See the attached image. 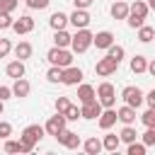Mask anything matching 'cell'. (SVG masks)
<instances>
[{
    "label": "cell",
    "instance_id": "6da1fadb",
    "mask_svg": "<svg viewBox=\"0 0 155 155\" xmlns=\"http://www.w3.org/2000/svg\"><path fill=\"white\" fill-rule=\"evenodd\" d=\"M44 133H46V128H44V126H39V124L27 126V128L22 131V138H19V153H31V150H34V145L44 138Z\"/></svg>",
    "mask_w": 155,
    "mask_h": 155
},
{
    "label": "cell",
    "instance_id": "7a4b0ae2",
    "mask_svg": "<svg viewBox=\"0 0 155 155\" xmlns=\"http://www.w3.org/2000/svg\"><path fill=\"white\" fill-rule=\"evenodd\" d=\"M92 39H94V34L85 27V29H78L75 31V36H73V41H70V48L75 51V53H85L90 46H92Z\"/></svg>",
    "mask_w": 155,
    "mask_h": 155
},
{
    "label": "cell",
    "instance_id": "3957f363",
    "mask_svg": "<svg viewBox=\"0 0 155 155\" xmlns=\"http://www.w3.org/2000/svg\"><path fill=\"white\" fill-rule=\"evenodd\" d=\"M46 58H48L51 65H61V68L73 65V53H70L68 48H61V46H53V48L46 53Z\"/></svg>",
    "mask_w": 155,
    "mask_h": 155
},
{
    "label": "cell",
    "instance_id": "277c9868",
    "mask_svg": "<svg viewBox=\"0 0 155 155\" xmlns=\"http://www.w3.org/2000/svg\"><path fill=\"white\" fill-rule=\"evenodd\" d=\"M97 99L102 102L104 109L114 107V104H116V90H114V85H111V82H102V85L97 87Z\"/></svg>",
    "mask_w": 155,
    "mask_h": 155
},
{
    "label": "cell",
    "instance_id": "5b68a950",
    "mask_svg": "<svg viewBox=\"0 0 155 155\" xmlns=\"http://www.w3.org/2000/svg\"><path fill=\"white\" fill-rule=\"evenodd\" d=\"M121 99H124L126 104H131V107H136V109H138V107L145 102V94H143L136 85H128V87H124V90H121Z\"/></svg>",
    "mask_w": 155,
    "mask_h": 155
},
{
    "label": "cell",
    "instance_id": "8992f818",
    "mask_svg": "<svg viewBox=\"0 0 155 155\" xmlns=\"http://www.w3.org/2000/svg\"><path fill=\"white\" fill-rule=\"evenodd\" d=\"M56 140H58L63 148H68V150H75V148H80V136H78L75 131H68V128H63V131L56 136Z\"/></svg>",
    "mask_w": 155,
    "mask_h": 155
},
{
    "label": "cell",
    "instance_id": "52a82bcc",
    "mask_svg": "<svg viewBox=\"0 0 155 155\" xmlns=\"http://www.w3.org/2000/svg\"><path fill=\"white\" fill-rule=\"evenodd\" d=\"M65 121H68V119H65V114H58V111H56V116H51V119L46 121V126H44V128H46V133H48V136H53V138H56V136L65 128Z\"/></svg>",
    "mask_w": 155,
    "mask_h": 155
},
{
    "label": "cell",
    "instance_id": "ba28073f",
    "mask_svg": "<svg viewBox=\"0 0 155 155\" xmlns=\"http://www.w3.org/2000/svg\"><path fill=\"white\" fill-rule=\"evenodd\" d=\"M116 68H119V63L114 61V58H99L97 61V65H94V73L97 75H102V78H107V75H111V73H116Z\"/></svg>",
    "mask_w": 155,
    "mask_h": 155
},
{
    "label": "cell",
    "instance_id": "9c48e42d",
    "mask_svg": "<svg viewBox=\"0 0 155 155\" xmlns=\"http://www.w3.org/2000/svg\"><path fill=\"white\" fill-rule=\"evenodd\" d=\"M80 111H82V119H99V114L104 111V107H102L99 99H92V102H85L80 107Z\"/></svg>",
    "mask_w": 155,
    "mask_h": 155
},
{
    "label": "cell",
    "instance_id": "30bf717a",
    "mask_svg": "<svg viewBox=\"0 0 155 155\" xmlns=\"http://www.w3.org/2000/svg\"><path fill=\"white\" fill-rule=\"evenodd\" d=\"M116 119H119V111H116L114 107H109V109H104V111L99 114L97 124H99V128H102V131H109V128L116 124Z\"/></svg>",
    "mask_w": 155,
    "mask_h": 155
},
{
    "label": "cell",
    "instance_id": "8fae6325",
    "mask_svg": "<svg viewBox=\"0 0 155 155\" xmlns=\"http://www.w3.org/2000/svg\"><path fill=\"white\" fill-rule=\"evenodd\" d=\"M80 80H82V70L80 68H75V65H68V68H63V85H68V87H73V85H80Z\"/></svg>",
    "mask_w": 155,
    "mask_h": 155
},
{
    "label": "cell",
    "instance_id": "7c38bea8",
    "mask_svg": "<svg viewBox=\"0 0 155 155\" xmlns=\"http://www.w3.org/2000/svg\"><path fill=\"white\" fill-rule=\"evenodd\" d=\"M90 15H87V10H75L73 15H70V24L75 27V29H85L87 24H90Z\"/></svg>",
    "mask_w": 155,
    "mask_h": 155
},
{
    "label": "cell",
    "instance_id": "4fadbf2b",
    "mask_svg": "<svg viewBox=\"0 0 155 155\" xmlns=\"http://www.w3.org/2000/svg\"><path fill=\"white\" fill-rule=\"evenodd\" d=\"M12 29H15L17 34H29V31H34V19H31L29 15H24V17H19V19H15V24H12Z\"/></svg>",
    "mask_w": 155,
    "mask_h": 155
},
{
    "label": "cell",
    "instance_id": "5bb4252c",
    "mask_svg": "<svg viewBox=\"0 0 155 155\" xmlns=\"http://www.w3.org/2000/svg\"><path fill=\"white\" fill-rule=\"evenodd\" d=\"M128 12H131V5H126L124 0H114L111 2V17L114 19H126Z\"/></svg>",
    "mask_w": 155,
    "mask_h": 155
},
{
    "label": "cell",
    "instance_id": "9a60e30c",
    "mask_svg": "<svg viewBox=\"0 0 155 155\" xmlns=\"http://www.w3.org/2000/svg\"><path fill=\"white\" fill-rule=\"evenodd\" d=\"M92 44H94L97 48H109V46L114 44V34L107 31V29H104V31H97L94 39H92Z\"/></svg>",
    "mask_w": 155,
    "mask_h": 155
},
{
    "label": "cell",
    "instance_id": "2e32d148",
    "mask_svg": "<svg viewBox=\"0 0 155 155\" xmlns=\"http://www.w3.org/2000/svg\"><path fill=\"white\" fill-rule=\"evenodd\" d=\"M5 73L12 78V80H17V78H24V61H12V63H7V68H5Z\"/></svg>",
    "mask_w": 155,
    "mask_h": 155
},
{
    "label": "cell",
    "instance_id": "e0dca14e",
    "mask_svg": "<svg viewBox=\"0 0 155 155\" xmlns=\"http://www.w3.org/2000/svg\"><path fill=\"white\" fill-rule=\"evenodd\" d=\"M12 92H15V97H29V92H31V85L24 80V78H17L15 80V85H12Z\"/></svg>",
    "mask_w": 155,
    "mask_h": 155
},
{
    "label": "cell",
    "instance_id": "ac0fdd59",
    "mask_svg": "<svg viewBox=\"0 0 155 155\" xmlns=\"http://www.w3.org/2000/svg\"><path fill=\"white\" fill-rule=\"evenodd\" d=\"M78 99H80V104L92 102V99H97V90H94L92 85H80V87H78Z\"/></svg>",
    "mask_w": 155,
    "mask_h": 155
},
{
    "label": "cell",
    "instance_id": "d6986e66",
    "mask_svg": "<svg viewBox=\"0 0 155 155\" xmlns=\"http://www.w3.org/2000/svg\"><path fill=\"white\" fill-rule=\"evenodd\" d=\"M116 111H119V121H124V124H133V121H136V107L124 104V107L116 109Z\"/></svg>",
    "mask_w": 155,
    "mask_h": 155
},
{
    "label": "cell",
    "instance_id": "ffe728a7",
    "mask_svg": "<svg viewBox=\"0 0 155 155\" xmlns=\"http://www.w3.org/2000/svg\"><path fill=\"white\" fill-rule=\"evenodd\" d=\"M82 148H85V153H87V155H97V153H102V150H104V143H102L99 138H87V140L82 143Z\"/></svg>",
    "mask_w": 155,
    "mask_h": 155
},
{
    "label": "cell",
    "instance_id": "44dd1931",
    "mask_svg": "<svg viewBox=\"0 0 155 155\" xmlns=\"http://www.w3.org/2000/svg\"><path fill=\"white\" fill-rule=\"evenodd\" d=\"M148 10H150V5H148V2H143V0H136V2L131 5V12H128V15L145 19V17H148Z\"/></svg>",
    "mask_w": 155,
    "mask_h": 155
},
{
    "label": "cell",
    "instance_id": "7402d4cb",
    "mask_svg": "<svg viewBox=\"0 0 155 155\" xmlns=\"http://www.w3.org/2000/svg\"><path fill=\"white\" fill-rule=\"evenodd\" d=\"M70 22V17L65 15V12H53L51 15V19H48V24L53 27V29H65V24Z\"/></svg>",
    "mask_w": 155,
    "mask_h": 155
},
{
    "label": "cell",
    "instance_id": "603a6c76",
    "mask_svg": "<svg viewBox=\"0 0 155 155\" xmlns=\"http://www.w3.org/2000/svg\"><path fill=\"white\" fill-rule=\"evenodd\" d=\"M31 44L29 41H19L17 46H15V56L19 58V61H27V58H31Z\"/></svg>",
    "mask_w": 155,
    "mask_h": 155
},
{
    "label": "cell",
    "instance_id": "cb8c5ba5",
    "mask_svg": "<svg viewBox=\"0 0 155 155\" xmlns=\"http://www.w3.org/2000/svg\"><path fill=\"white\" fill-rule=\"evenodd\" d=\"M102 143H104V150L116 153V150H119V145H121V136H116V133H107Z\"/></svg>",
    "mask_w": 155,
    "mask_h": 155
},
{
    "label": "cell",
    "instance_id": "d4e9b609",
    "mask_svg": "<svg viewBox=\"0 0 155 155\" xmlns=\"http://www.w3.org/2000/svg\"><path fill=\"white\" fill-rule=\"evenodd\" d=\"M53 41H56V46H61V48H68V46H70V41H73V36H70L65 29H56V34H53Z\"/></svg>",
    "mask_w": 155,
    "mask_h": 155
},
{
    "label": "cell",
    "instance_id": "484cf974",
    "mask_svg": "<svg viewBox=\"0 0 155 155\" xmlns=\"http://www.w3.org/2000/svg\"><path fill=\"white\" fill-rule=\"evenodd\" d=\"M153 39H155V29H153V27H145V24H143V27H138V41L150 44Z\"/></svg>",
    "mask_w": 155,
    "mask_h": 155
},
{
    "label": "cell",
    "instance_id": "4316f807",
    "mask_svg": "<svg viewBox=\"0 0 155 155\" xmlns=\"http://www.w3.org/2000/svg\"><path fill=\"white\" fill-rule=\"evenodd\" d=\"M131 70H133V73H145V70H148L145 56H133V58H131Z\"/></svg>",
    "mask_w": 155,
    "mask_h": 155
},
{
    "label": "cell",
    "instance_id": "83f0119b",
    "mask_svg": "<svg viewBox=\"0 0 155 155\" xmlns=\"http://www.w3.org/2000/svg\"><path fill=\"white\" fill-rule=\"evenodd\" d=\"M119 136H121V140H124V143H133V140L138 138V133H136V128H133L131 124H126V126L121 128V133H119Z\"/></svg>",
    "mask_w": 155,
    "mask_h": 155
},
{
    "label": "cell",
    "instance_id": "f1b7e54d",
    "mask_svg": "<svg viewBox=\"0 0 155 155\" xmlns=\"http://www.w3.org/2000/svg\"><path fill=\"white\" fill-rule=\"evenodd\" d=\"M124 53H126V51H124V46H119V44H111V46L107 48V56H109V58H114L116 63H121Z\"/></svg>",
    "mask_w": 155,
    "mask_h": 155
},
{
    "label": "cell",
    "instance_id": "f546056e",
    "mask_svg": "<svg viewBox=\"0 0 155 155\" xmlns=\"http://www.w3.org/2000/svg\"><path fill=\"white\" fill-rule=\"evenodd\" d=\"M46 80H48V82H61V80H63V68H61V65H53V68L46 73Z\"/></svg>",
    "mask_w": 155,
    "mask_h": 155
},
{
    "label": "cell",
    "instance_id": "4dcf8cb0",
    "mask_svg": "<svg viewBox=\"0 0 155 155\" xmlns=\"http://www.w3.org/2000/svg\"><path fill=\"white\" fill-rule=\"evenodd\" d=\"M145 150H148V145L145 143H128V155H145Z\"/></svg>",
    "mask_w": 155,
    "mask_h": 155
},
{
    "label": "cell",
    "instance_id": "1f68e13d",
    "mask_svg": "<svg viewBox=\"0 0 155 155\" xmlns=\"http://www.w3.org/2000/svg\"><path fill=\"white\" fill-rule=\"evenodd\" d=\"M80 116H82L80 107H78V104H70V107H68V111H65V119H68V121H78Z\"/></svg>",
    "mask_w": 155,
    "mask_h": 155
},
{
    "label": "cell",
    "instance_id": "d6a6232c",
    "mask_svg": "<svg viewBox=\"0 0 155 155\" xmlns=\"http://www.w3.org/2000/svg\"><path fill=\"white\" fill-rule=\"evenodd\" d=\"M24 2H27L29 10H46L51 0H24Z\"/></svg>",
    "mask_w": 155,
    "mask_h": 155
},
{
    "label": "cell",
    "instance_id": "836d02e7",
    "mask_svg": "<svg viewBox=\"0 0 155 155\" xmlns=\"http://www.w3.org/2000/svg\"><path fill=\"white\" fill-rule=\"evenodd\" d=\"M68 107H70V99H68V97H58V99H56V111H58V114H65Z\"/></svg>",
    "mask_w": 155,
    "mask_h": 155
},
{
    "label": "cell",
    "instance_id": "e575fe53",
    "mask_svg": "<svg viewBox=\"0 0 155 155\" xmlns=\"http://www.w3.org/2000/svg\"><path fill=\"white\" fill-rule=\"evenodd\" d=\"M19 5V0H0V10L2 12H15Z\"/></svg>",
    "mask_w": 155,
    "mask_h": 155
},
{
    "label": "cell",
    "instance_id": "d590c367",
    "mask_svg": "<svg viewBox=\"0 0 155 155\" xmlns=\"http://www.w3.org/2000/svg\"><path fill=\"white\" fill-rule=\"evenodd\" d=\"M140 121H143L145 126H155V107H150V109L140 116Z\"/></svg>",
    "mask_w": 155,
    "mask_h": 155
},
{
    "label": "cell",
    "instance_id": "8d00e7d4",
    "mask_svg": "<svg viewBox=\"0 0 155 155\" xmlns=\"http://www.w3.org/2000/svg\"><path fill=\"white\" fill-rule=\"evenodd\" d=\"M15 24V19L10 17V12H2L0 10V29H7V27H12Z\"/></svg>",
    "mask_w": 155,
    "mask_h": 155
},
{
    "label": "cell",
    "instance_id": "74e56055",
    "mask_svg": "<svg viewBox=\"0 0 155 155\" xmlns=\"http://www.w3.org/2000/svg\"><path fill=\"white\" fill-rule=\"evenodd\" d=\"M143 143L145 145H155V126H148V131L143 133Z\"/></svg>",
    "mask_w": 155,
    "mask_h": 155
},
{
    "label": "cell",
    "instance_id": "f35d334b",
    "mask_svg": "<svg viewBox=\"0 0 155 155\" xmlns=\"http://www.w3.org/2000/svg\"><path fill=\"white\" fill-rule=\"evenodd\" d=\"M10 136H12V124L0 121V138H10Z\"/></svg>",
    "mask_w": 155,
    "mask_h": 155
},
{
    "label": "cell",
    "instance_id": "ab89813d",
    "mask_svg": "<svg viewBox=\"0 0 155 155\" xmlns=\"http://www.w3.org/2000/svg\"><path fill=\"white\" fill-rule=\"evenodd\" d=\"M10 97H15L12 87H7V85H0V99L5 102V99H10Z\"/></svg>",
    "mask_w": 155,
    "mask_h": 155
},
{
    "label": "cell",
    "instance_id": "60d3db41",
    "mask_svg": "<svg viewBox=\"0 0 155 155\" xmlns=\"http://www.w3.org/2000/svg\"><path fill=\"white\" fill-rule=\"evenodd\" d=\"M126 19H128V27H133V29H138V27H143V22H145V19H140V17H133V15H128Z\"/></svg>",
    "mask_w": 155,
    "mask_h": 155
},
{
    "label": "cell",
    "instance_id": "b9f144b4",
    "mask_svg": "<svg viewBox=\"0 0 155 155\" xmlns=\"http://www.w3.org/2000/svg\"><path fill=\"white\" fill-rule=\"evenodd\" d=\"M10 48H12L10 41H7V39H0V58H5V56L10 53Z\"/></svg>",
    "mask_w": 155,
    "mask_h": 155
},
{
    "label": "cell",
    "instance_id": "7bdbcfd3",
    "mask_svg": "<svg viewBox=\"0 0 155 155\" xmlns=\"http://www.w3.org/2000/svg\"><path fill=\"white\" fill-rule=\"evenodd\" d=\"M5 153H19V143L17 140H7L5 143Z\"/></svg>",
    "mask_w": 155,
    "mask_h": 155
},
{
    "label": "cell",
    "instance_id": "ee69618b",
    "mask_svg": "<svg viewBox=\"0 0 155 155\" xmlns=\"http://www.w3.org/2000/svg\"><path fill=\"white\" fill-rule=\"evenodd\" d=\"M94 0H73V5H75V10H87L90 5H92Z\"/></svg>",
    "mask_w": 155,
    "mask_h": 155
},
{
    "label": "cell",
    "instance_id": "f6af8a7d",
    "mask_svg": "<svg viewBox=\"0 0 155 155\" xmlns=\"http://www.w3.org/2000/svg\"><path fill=\"white\" fill-rule=\"evenodd\" d=\"M145 102H148V107H155V90H150L145 94Z\"/></svg>",
    "mask_w": 155,
    "mask_h": 155
},
{
    "label": "cell",
    "instance_id": "bcb514c9",
    "mask_svg": "<svg viewBox=\"0 0 155 155\" xmlns=\"http://www.w3.org/2000/svg\"><path fill=\"white\" fill-rule=\"evenodd\" d=\"M148 73H150V75H155V58L148 63Z\"/></svg>",
    "mask_w": 155,
    "mask_h": 155
},
{
    "label": "cell",
    "instance_id": "7dc6e473",
    "mask_svg": "<svg viewBox=\"0 0 155 155\" xmlns=\"http://www.w3.org/2000/svg\"><path fill=\"white\" fill-rule=\"evenodd\" d=\"M2 111H5V102L0 99V116H2Z\"/></svg>",
    "mask_w": 155,
    "mask_h": 155
},
{
    "label": "cell",
    "instance_id": "c3c4849f",
    "mask_svg": "<svg viewBox=\"0 0 155 155\" xmlns=\"http://www.w3.org/2000/svg\"><path fill=\"white\" fill-rule=\"evenodd\" d=\"M148 5H150V10H155V0H148Z\"/></svg>",
    "mask_w": 155,
    "mask_h": 155
}]
</instances>
